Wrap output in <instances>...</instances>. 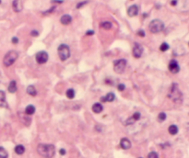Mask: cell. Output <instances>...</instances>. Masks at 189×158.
I'll return each mask as SVG.
<instances>
[{"instance_id": "cell-4", "label": "cell", "mask_w": 189, "mask_h": 158, "mask_svg": "<svg viewBox=\"0 0 189 158\" xmlns=\"http://www.w3.org/2000/svg\"><path fill=\"white\" fill-rule=\"evenodd\" d=\"M169 98L174 102H178L182 100V93L180 92L176 84H173L171 86V91L169 93Z\"/></svg>"}, {"instance_id": "cell-26", "label": "cell", "mask_w": 189, "mask_h": 158, "mask_svg": "<svg viewBox=\"0 0 189 158\" xmlns=\"http://www.w3.org/2000/svg\"><path fill=\"white\" fill-rule=\"evenodd\" d=\"M165 120H166V114H165L164 112H161V113L158 115V120L161 121V122H162Z\"/></svg>"}, {"instance_id": "cell-8", "label": "cell", "mask_w": 189, "mask_h": 158, "mask_svg": "<svg viewBox=\"0 0 189 158\" xmlns=\"http://www.w3.org/2000/svg\"><path fill=\"white\" fill-rule=\"evenodd\" d=\"M143 52V48L141 45H139L138 43H135L134 48H133V56L135 58H140V56L142 55Z\"/></svg>"}, {"instance_id": "cell-20", "label": "cell", "mask_w": 189, "mask_h": 158, "mask_svg": "<svg viewBox=\"0 0 189 158\" xmlns=\"http://www.w3.org/2000/svg\"><path fill=\"white\" fill-rule=\"evenodd\" d=\"M34 112H35V108L32 105H29V106L26 107L25 113L27 115H32V114H34Z\"/></svg>"}, {"instance_id": "cell-31", "label": "cell", "mask_w": 189, "mask_h": 158, "mask_svg": "<svg viewBox=\"0 0 189 158\" xmlns=\"http://www.w3.org/2000/svg\"><path fill=\"white\" fill-rule=\"evenodd\" d=\"M138 36H140V37H144V36H145V32H144L142 30H138Z\"/></svg>"}, {"instance_id": "cell-39", "label": "cell", "mask_w": 189, "mask_h": 158, "mask_svg": "<svg viewBox=\"0 0 189 158\" xmlns=\"http://www.w3.org/2000/svg\"><path fill=\"white\" fill-rule=\"evenodd\" d=\"M188 44H189V43H188Z\"/></svg>"}, {"instance_id": "cell-25", "label": "cell", "mask_w": 189, "mask_h": 158, "mask_svg": "<svg viewBox=\"0 0 189 158\" xmlns=\"http://www.w3.org/2000/svg\"><path fill=\"white\" fill-rule=\"evenodd\" d=\"M8 156H9L8 152L3 147H0V158H8Z\"/></svg>"}, {"instance_id": "cell-32", "label": "cell", "mask_w": 189, "mask_h": 158, "mask_svg": "<svg viewBox=\"0 0 189 158\" xmlns=\"http://www.w3.org/2000/svg\"><path fill=\"white\" fill-rule=\"evenodd\" d=\"M31 34H32V36H33V37H38V36H39L38 31H36V30H32V31L31 32Z\"/></svg>"}, {"instance_id": "cell-29", "label": "cell", "mask_w": 189, "mask_h": 158, "mask_svg": "<svg viewBox=\"0 0 189 158\" xmlns=\"http://www.w3.org/2000/svg\"><path fill=\"white\" fill-rule=\"evenodd\" d=\"M125 88H126V86H125V85H123V84H119V85H117V89H118L119 91H124Z\"/></svg>"}, {"instance_id": "cell-16", "label": "cell", "mask_w": 189, "mask_h": 158, "mask_svg": "<svg viewBox=\"0 0 189 158\" xmlns=\"http://www.w3.org/2000/svg\"><path fill=\"white\" fill-rule=\"evenodd\" d=\"M140 119V113H138V112H135L134 114H133V116L131 117L130 119H129L128 120L126 121V125H128V124H132L135 120H138Z\"/></svg>"}, {"instance_id": "cell-24", "label": "cell", "mask_w": 189, "mask_h": 158, "mask_svg": "<svg viewBox=\"0 0 189 158\" xmlns=\"http://www.w3.org/2000/svg\"><path fill=\"white\" fill-rule=\"evenodd\" d=\"M66 95H67V97L69 99L74 98V97H75V91H74V89H72V88L68 89V90L67 91V93H66Z\"/></svg>"}, {"instance_id": "cell-10", "label": "cell", "mask_w": 189, "mask_h": 158, "mask_svg": "<svg viewBox=\"0 0 189 158\" xmlns=\"http://www.w3.org/2000/svg\"><path fill=\"white\" fill-rule=\"evenodd\" d=\"M138 13V7L137 5H133L127 9V14L129 17H135Z\"/></svg>"}, {"instance_id": "cell-21", "label": "cell", "mask_w": 189, "mask_h": 158, "mask_svg": "<svg viewBox=\"0 0 189 158\" xmlns=\"http://www.w3.org/2000/svg\"><path fill=\"white\" fill-rule=\"evenodd\" d=\"M27 93H28L29 95L32 96V97L36 96V94H37L36 89H35V87L33 86V85H29V86L27 87Z\"/></svg>"}, {"instance_id": "cell-22", "label": "cell", "mask_w": 189, "mask_h": 158, "mask_svg": "<svg viewBox=\"0 0 189 158\" xmlns=\"http://www.w3.org/2000/svg\"><path fill=\"white\" fill-rule=\"evenodd\" d=\"M168 132L172 135H175L176 133L178 132V127L176 125H171L169 127V129H168Z\"/></svg>"}, {"instance_id": "cell-35", "label": "cell", "mask_w": 189, "mask_h": 158, "mask_svg": "<svg viewBox=\"0 0 189 158\" xmlns=\"http://www.w3.org/2000/svg\"><path fill=\"white\" fill-rule=\"evenodd\" d=\"M59 154H60L61 155H65V154H66V150H65V149H60V151H59Z\"/></svg>"}, {"instance_id": "cell-7", "label": "cell", "mask_w": 189, "mask_h": 158, "mask_svg": "<svg viewBox=\"0 0 189 158\" xmlns=\"http://www.w3.org/2000/svg\"><path fill=\"white\" fill-rule=\"evenodd\" d=\"M35 59H36V62L39 64H45L48 61V54L44 51H39V52H37V54L35 56Z\"/></svg>"}, {"instance_id": "cell-36", "label": "cell", "mask_w": 189, "mask_h": 158, "mask_svg": "<svg viewBox=\"0 0 189 158\" xmlns=\"http://www.w3.org/2000/svg\"><path fill=\"white\" fill-rule=\"evenodd\" d=\"M171 5L172 6H176L177 5V0H172L171 1Z\"/></svg>"}, {"instance_id": "cell-5", "label": "cell", "mask_w": 189, "mask_h": 158, "mask_svg": "<svg viewBox=\"0 0 189 158\" xmlns=\"http://www.w3.org/2000/svg\"><path fill=\"white\" fill-rule=\"evenodd\" d=\"M58 55H59V58L61 59V61H66L69 58L70 56V50H69V47L66 44H61L58 47Z\"/></svg>"}, {"instance_id": "cell-13", "label": "cell", "mask_w": 189, "mask_h": 158, "mask_svg": "<svg viewBox=\"0 0 189 158\" xmlns=\"http://www.w3.org/2000/svg\"><path fill=\"white\" fill-rule=\"evenodd\" d=\"M7 101H6V94L5 92L0 90V108H6Z\"/></svg>"}, {"instance_id": "cell-30", "label": "cell", "mask_w": 189, "mask_h": 158, "mask_svg": "<svg viewBox=\"0 0 189 158\" xmlns=\"http://www.w3.org/2000/svg\"><path fill=\"white\" fill-rule=\"evenodd\" d=\"M87 3H88L87 1H84V2H81V3H78V4H77V9H80V8H82V7H83V6L85 5V4H87Z\"/></svg>"}, {"instance_id": "cell-33", "label": "cell", "mask_w": 189, "mask_h": 158, "mask_svg": "<svg viewBox=\"0 0 189 158\" xmlns=\"http://www.w3.org/2000/svg\"><path fill=\"white\" fill-rule=\"evenodd\" d=\"M11 41H12V43H14V44H17L18 42V39L17 37H13Z\"/></svg>"}, {"instance_id": "cell-3", "label": "cell", "mask_w": 189, "mask_h": 158, "mask_svg": "<svg viewBox=\"0 0 189 158\" xmlns=\"http://www.w3.org/2000/svg\"><path fill=\"white\" fill-rule=\"evenodd\" d=\"M148 29H149V31L151 33H159V32L163 30L164 24L163 22L161 21L160 19H154L149 23Z\"/></svg>"}, {"instance_id": "cell-23", "label": "cell", "mask_w": 189, "mask_h": 158, "mask_svg": "<svg viewBox=\"0 0 189 158\" xmlns=\"http://www.w3.org/2000/svg\"><path fill=\"white\" fill-rule=\"evenodd\" d=\"M101 27L104 30H111L112 25L110 21H104L103 23H101Z\"/></svg>"}, {"instance_id": "cell-28", "label": "cell", "mask_w": 189, "mask_h": 158, "mask_svg": "<svg viewBox=\"0 0 189 158\" xmlns=\"http://www.w3.org/2000/svg\"><path fill=\"white\" fill-rule=\"evenodd\" d=\"M148 158H159V156H158V154L156 152H151V153L148 154Z\"/></svg>"}, {"instance_id": "cell-27", "label": "cell", "mask_w": 189, "mask_h": 158, "mask_svg": "<svg viewBox=\"0 0 189 158\" xmlns=\"http://www.w3.org/2000/svg\"><path fill=\"white\" fill-rule=\"evenodd\" d=\"M169 49V45L166 43V42H163V43H162V45L160 46V50L162 51H166Z\"/></svg>"}, {"instance_id": "cell-18", "label": "cell", "mask_w": 189, "mask_h": 158, "mask_svg": "<svg viewBox=\"0 0 189 158\" xmlns=\"http://www.w3.org/2000/svg\"><path fill=\"white\" fill-rule=\"evenodd\" d=\"M103 106L100 103H96V104H94L92 106V111L94 113H101L103 111Z\"/></svg>"}, {"instance_id": "cell-9", "label": "cell", "mask_w": 189, "mask_h": 158, "mask_svg": "<svg viewBox=\"0 0 189 158\" xmlns=\"http://www.w3.org/2000/svg\"><path fill=\"white\" fill-rule=\"evenodd\" d=\"M169 70L172 72V74H177L180 71V67L178 65V63L175 60H172L169 64Z\"/></svg>"}, {"instance_id": "cell-12", "label": "cell", "mask_w": 189, "mask_h": 158, "mask_svg": "<svg viewBox=\"0 0 189 158\" xmlns=\"http://www.w3.org/2000/svg\"><path fill=\"white\" fill-rule=\"evenodd\" d=\"M120 146L124 150H127L131 147V141L127 138H123L120 141Z\"/></svg>"}, {"instance_id": "cell-34", "label": "cell", "mask_w": 189, "mask_h": 158, "mask_svg": "<svg viewBox=\"0 0 189 158\" xmlns=\"http://www.w3.org/2000/svg\"><path fill=\"white\" fill-rule=\"evenodd\" d=\"M93 34H94L93 30H88L86 32V35H88V36H90V35H93Z\"/></svg>"}, {"instance_id": "cell-2", "label": "cell", "mask_w": 189, "mask_h": 158, "mask_svg": "<svg viewBox=\"0 0 189 158\" xmlns=\"http://www.w3.org/2000/svg\"><path fill=\"white\" fill-rule=\"evenodd\" d=\"M18 53L16 51H9V52L5 55L4 60H3L4 65L7 67L12 65V64L16 62V60L18 59Z\"/></svg>"}, {"instance_id": "cell-19", "label": "cell", "mask_w": 189, "mask_h": 158, "mask_svg": "<svg viewBox=\"0 0 189 158\" xmlns=\"http://www.w3.org/2000/svg\"><path fill=\"white\" fill-rule=\"evenodd\" d=\"M24 152H25V148H24V146L23 145H21V144H18L17 145L16 147H15V153L17 154H24Z\"/></svg>"}, {"instance_id": "cell-1", "label": "cell", "mask_w": 189, "mask_h": 158, "mask_svg": "<svg viewBox=\"0 0 189 158\" xmlns=\"http://www.w3.org/2000/svg\"><path fill=\"white\" fill-rule=\"evenodd\" d=\"M37 152L43 157L52 158L55 154V148H54V146L53 144L40 143L37 146Z\"/></svg>"}, {"instance_id": "cell-37", "label": "cell", "mask_w": 189, "mask_h": 158, "mask_svg": "<svg viewBox=\"0 0 189 158\" xmlns=\"http://www.w3.org/2000/svg\"><path fill=\"white\" fill-rule=\"evenodd\" d=\"M53 3H63V0H52Z\"/></svg>"}, {"instance_id": "cell-14", "label": "cell", "mask_w": 189, "mask_h": 158, "mask_svg": "<svg viewBox=\"0 0 189 158\" xmlns=\"http://www.w3.org/2000/svg\"><path fill=\"white\" fill-rule=\"evenodd\" d=\"M71 21H72V17L69 15H64L60 18V22L63 25H68L71 23Z\"/></svg>"}, {"instance_id": "cell-6", "label": "cell", "mask_w": 189, "mask_h": 158, "mask_svg": "<svg viewBox=\"0 0 189 158\" xmlns=\"http://www.w3.org/2000/svg\"><path fill=\"white\" fill-rule=\"evenodd\" d=\"M126 66V61L124 59H120L117 61H114L113 63V69L117 74H122Z\"/></svg>"}, {"instance_id": "cell-38", "label": "cell", "mask_w": 189, "mask_h": 158, "mask_svg": "<svg viewBox=\"0 0 189 158\" xmlns=\"http://www.w3.org/2000/svg\"><path fill=\"white\" fill-rule=\"evenodd\" d=\"M0 4H1V0H0Z\"/></svg>"}, {"instance_id": "cell-15", "label": "cell", "mask_w": 189, "mask_h": 158, "mask_svg": "<svg viewBox=\"0 0 189 158\" xmlns=\"http://www.w3.org/2000/svg\"><path fill=\"white\" fill-rule=\"evenodd\" d=\"M114 98H115V97H114V95L112 93H108L105 97L101 98V101L102 102H112V101L114 100Z\"/></svg>"}, {"instance_id": "cell-17", "label": "cell", "mask_w": 189, "mask_h": 158, "mask_svg": "<svg viewBox=\"0 0 189 158\" xmlns=\"http://www.w3.org/2000/svg\"><path fill=\"white\" fill-rule=\"evenodd\" d=\"M9 91L10 93H15L17 91V83L15 80H12L9 85Z\"/></svg>"}, {"instance_id": "cell-11", "label": "cell", "mask_w": 189, "mask_h": 158, "mask_svg": "<svg viewBox=\"0 0 189 158\" xmlns=\"http://www.w3.org/2000/svg\"><path fill=\"white\" fill-rule=\"evenodd\" d=\"M12 8L15 12H20L22 10V4L20 0H14L12 2Z\"/></svg>"}]
</instances>
